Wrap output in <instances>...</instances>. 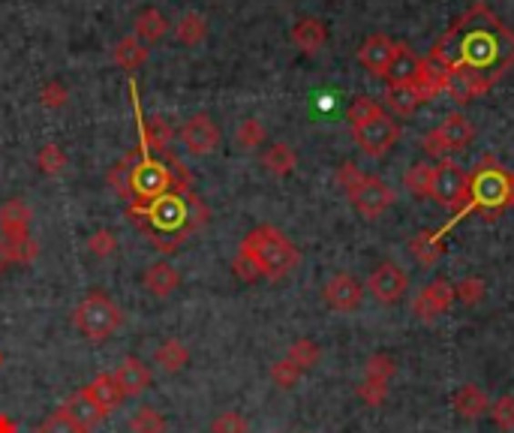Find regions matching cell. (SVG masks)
I'll return each instance as SVG.
<instances>
[{"instance_id":"9a60e30c","label":"cell","mask_w":514,"mask_h":433,"mask_svg":"<svg viewBox=\"0 0 514 433\" xmlns=\"http://www.w3.org/2000/svg\"><path fill=\"white\" fill-rule=\"evenodd\" d=\"M394 52H398V43H394V39H388L385 34H373L361 43L358 61H361L364 70H370L373 76H382L385 70H388Z\"/></svg>"},{"instance_id":"d4e9b609","label":"cell","mask_w":514,"mask_h":433,"mask_svg":"<svg viewBox=\"0 0 514 433\" xmlns=\"http://www.w3.org/2000/svg\"><path fill=\"white\" fill-rule=\"evenodd\" d=\"M147 61V43H142L136 34L117 39L115 45V64L124 66V70H138Z\"/></svg>"},{"instance_id":"9c48e42d","label":"cell","mask_w":514,"mask_h":433,"mask_svg":"<svg viewBox=\"0 0 514 433\" xmlns=\"http://www.w3.org/2000/svg\"><path fill=\"white\" fill-rule=\"evenodd\" d=\"M352 136H355V145L368 156H385L400 139V124L388 115H379L368 124L352 126Z\"/></svg>"},{"instance_id":"8d00e7d4","label":"cell","mask_w":514,"mask_h":433,"mask_svg":"<svg viewBox=\"0 0 514 433\" xmlns=\"http://www.w3.org/2000/svg\"><path fill=\"white\" fill-rule=\"evenodd\" d=\"M430 178H433V166H428V163H415L412 169H407V178H403V184H407V190H409L412 196H428Z\"/></svg>"},{"instance_id":"4dcf8cb0","label":"cell","mask_w":514,"mask_h":433,"mask_svg":"<svg viewBox=\"0 0 514 433\" xmlns=\"http://www.w3.org/2000/svg\"><path fill=\"white\" fill-rule=\"evenodd\" d=\"M295 163H298V156H295V151L286 142H277V145H271L268 151L262 154V166L271 175H280V178L295 169Z\"/></svg>"},{"instance_id":"cb8c5ba5","label":"cell","mask_w":514,"mask_h":433,"mask_svg":"<svg viewBox=\"0 0 514 433\" xmlns=\"http://www.w3.org/2000/svg\"><path fill=\"white\" fill-rule=\"evenodd\" d=\"M64 409H66L69 416H73L85 430H94V428L106 418V412H103L100 407H96V403H94L91 398L85 395V388H82V391H76V395L66 400V407H64Z\"/></svg>"},{"instance_id":"83f0119b","label":"cell","mask_w":514,"mask_h":433,"mask_svg":"<svg viewBox=\"0 0 514 433\" xmlns=\"http://www.w3.org/2000/svg\"><path fill=\"white\" fill-rule=\"evenodd\" d=\"M175 139V130L166 117H151L147 124H142V147H151V151H169V145Z\"/></svg>"},{"instance_id":"ffe728a7","label":"cell","mask_w":514,"mask_h":433,"mask_svg":"<svg viewBox=\"0 0 514 433\" xmlns=\"http://www.w3.org/2000/svg\"><path fill=\"white\" fill-rule=\"evenodd\" d=\"M292 43L298 45L304 55H316L328 43V31H325L319 18H301V22H295L292 27Z\"/></svg>"},{"instance_id":"d6a6232c","label":"cell","mask_w":514,"mask_h":433,"mask_svg":"<svg viewBox=\"0 0 514 433\" xmlns=\"http://www.w3.org/2000/svg\"><path fill=\"white\" fill-rule=\"evenodd\" d=\"M163 430H166V418L154 407H142L130 418V433H163Z\"/></svg>"},{"instance_id":"b9f144b4","label":"cell","mask_w":514,"mask_h":433,"mask_svg":"<svg viewBox=\"0 0 514 433\" xmlns=\"http://www.w3.org/2000/svg\"><path fill=\"white\" fill-rule=\"evenodd\" d=\"M232 271H235V277L244 280V283H256V280H262L259 265H256V262H253V256H250V253H244V250H238V256H235Z\"/></svg>"},{"instance_id":"836d02e7","label":"cell","mask_w":514,"mask_h":433,"mask_svg":"<svg viewBox=\"0 0 514 433\" xmlns=\"http://www.w3.org/2000/svg\"><path fill=\"white\" fill-rule=\"evenodd\" d=\"M235 142H238V147H244V151H253V147H259L265 142V126L256 121V117H244L241 126L235 130Z\"/></svg>"},{"instance_id":"2e32d148","label":"cell","mask_w":514,"mask_h":433,"mask_svg":"<svg viewBox=\"0 0 514 433\" xmlns=\"http://www.w3.org/2000/svg\"><path fill=\"white\" fill-rule=\"evenodd\" d=\"M488 91H490V85L479 76L463 73V70H442V94L454 96L458 103H469Z\"/></svg>"},{"instance_id":"5b68a950","label":"cell","mask_w":514,"mask_h":433,"mask_svg":"<svg viewBox=\"0 0 514 433\" xmlns=\"http://www.w3.org/2000/svg\"><path fill=\"white\" fill-rule=\"evenodd\" d=\"M514 205V175L509 169H502L497 160H481L476 166V172L469 175V202L454 223L460 216H467L469 211H484V214H499Z\"/></svg>"},{"instance_id":"277c9868","label":"cell","mask_w":514,"mask_h":433,"mask_svg":"<svg viewBox=\"0 0 514 433\" xmlns=\"http://www.w3.org/2000/svg\"><path fill=\"white\" fill-rule=\"evenodd\" d=\"M241 250L253 256V262L259 265L265 280H283L286 274L295 271V265L301 262L298 247H295L280 229H274L268 223L247 232L241 241Z\"/></svg>"},{"instance_id":"f546056e","label":"cell","mask_w":514,"mask_h":433,"mask_svg":"<svg viewBox=\"0 0 514 433\" xmlns=\"http://www.w3.org/2000/svg\"><path fill=\"white\" fill-rule=\"evenodd\" d=\"M175 36L181 39L184 45H190V48L205 43V36H207L205 15L202 13H184L181 18H177V25H175Z\"/></svg>"},{"instance_id":"5bb4252c","label":"cell","mask_w":514,"mask_h":433,"mask_svg":"<svg viewBox=\"0 0 514 433\" xmlns=\"http://www.w3.org/2000/svg\"><path fill=\"white\" fill-rule=\"evenodd\" d=\"M322 298L328 307L340 310V313H352L361 307L364 301V287L352 274H334V277L322 287Z\"/></svg>"},{"instance_id":"7dc6e473","label":"cell","mask_w":514,"mask_h":433,"mask_svg":"<svg viewBox=\"0 0 514 433\" xmlns=\"http://www.w3.org/2000/svg\"><path fill=\"white\" fill-rule=\"evenodd\" d=\"M39 96H43V106H48V108H61V106H66V100H69V91H66L64 82H48L43 91H39Z\"/></svg>"},{"instance_id":"603a6c76","label":"cell","mask_w":514,"mask_h":433,"mask_svg":"<svg viewBox=\"0 0 514 433\" xmlns=\"http://www.w3.org/2000/svg\"><path fill=\"white\" fill-rule=\"evenodd\" d=\"M451 403H454V409H458V416H460V418H469V421H472V418H481L484 412L490 409L488 395H484L479 386H472V382H469V386H463L458 395H454Z\"/></svg>"},{"instance_id":"f5cc1de1","label":"cell","mask_w":514,"mask_h":433,"mask_svg":"<svg viewBox=\"0 0 514 433\" xmlns=\"http://www.w3.org/2000/svg\"><path fill=\"white\" fill-rule=\"evenodd\" d=\"M0 364H4V352H0Z\"/></svg>"},{"instance_id":"3957f363","label":"cell","mask_w":514,"mask_h":433,"mask_svg":"<svg viewBox=\"0 0 514 433\" xmlns=\"http://www.w3.org/2000/svg\"><path fill=\"white\" fill-rule=\"evenodd\" d=\"M190 193V175L181 163L172 160L169 163L156 160L142 147V151H133V169H130V199L133 202H154L166 193Z\"/></svg>"},{"instance_id":"d590c367","label":"cell","mask_w":514,"mask_h":433,"mask_svg":"<svg viewBox=\"0 0 514 433\" xmlns=\"http://www.w3.org/2000/svg\"><path fill=\"white\" fill-rule=\"evenodd\" d=\"M286 358L289 361H295L298 364L301 370H310L316 361H319V347H316L313 340H307V337H301V340H295L292 347H289V352H286Z\"/></svg>"},{"instance_id":"bcb514c9","label":"cell","mask_w":514,"mask_h":433,"mask_svg":"<svg viewBox=\"0 0 514 433\" xmlns=\"http://www.w3.org/2000/svg\"><path fill=\"white\" fill-rule=\"evenodd\" d=\"M361 400L368 403V407H379V403L388 398V382H379V379H368L364 377V386L358 388Z\"/></svg>"},{"instance_id":"7bdbcfd3","label":"cell","mask_w":514,"mask_h":433,"mask_svg":"<svg viewBox=\"0 0 514 433\" xmlns=\"http://www.w3.org/2000/svg\"><path fill=\"white\" fill-rule=\"evenodd\" d=\"M130 169H133V154H126L112 169V175H108V184H112L121 196H126V199H130Z\"/></svg>"},{"instance_id":"44dd1931","label":"cell","mask_w":514,"mask_h":433,"mask_svg":"<svg viewBox=\"0 0 514 433\" xmlns=\"http://www.w3.org/2000/svg\"><path fill=\"white\" fill-rule=\"evenodd\" d=\"M27 226H31V208H27L25 202H6L4 208H0V235L4 238H25L27 235Z\"/></svg>"},{"instance_id":"4fadbf2b","label":"cell","mask_w":514,"mask_h":433,"mask_svg":"<svg viewBox=\"0 0 514 433\" xmlns=\"http://www.w3.org/2000/svg\"><path fill=\"white\" fill-rule=\"evenodd\" d=\"M454 301H458V298H454V287H451V283L448 280H433L418 295H415L412 313L421 322H433V319L439 317V313H446Z\"/></svg>"},{"instance_id":"8fae6325","label":"cell","mask_w":514,"mask_h":433,"mask_svg":"<svg viewBox=\"0 0 514 433\" xmlns=\"http://www.w3.org/2000/svg\"><path fill=\"white\" fill-rule=\"evenodd\" d=\"M177 139L186 147V154L193 156H207L214 151L217 145H220V130H217V124L207 117L205 112L186 117L184 126L177 130Z\"/></svg>"},{"instance_id":"c3c4849f","label":"cell","mask_w":514,"mask_h":433,"mask_svg":"<svg viewBox=\"0 0 514 433\" xmlns=\"http://www.w3.org/2000/svg\"><path fill=\"white\" fill-rule=\"evenodd\" d=\"M87 247H91V253H96V256H112L115 247H117L115 232H108V229L94 232V235H91V241H87Z\"/></svg>"},{"instance_id":"52a82bcc","label":"cell","mask_w":514,"mask_h":433,"mask_svg":"<svg viewBox=\"0 0 514 433\" xmlns=\"http://www.w3.org/2000/svg\"><path fill=\"white\" fill-rule=\"evenodd\" d=\"M428 196L433 202L446 205V208L463 211L469 202V175L460 169L454 160H439L433 166V178H430V190Z\"/></svg>"},{"instance_id":"1f68e13d","label":"cell","mask_w":514,"mask_h":433,"mask_svg":"<svg viewBox=\"0 0 514 433\" xmlns=\"http://www.w3.org/2000/svg\"><path fill=\"white\" fill-rule=\"evenodd\" d=\"M36 166H39V172H45V175H61L66 169V154L61 151V145L48 142V145L39 147Z\"/></svg>"},{"instance_id":"60d3db41","label":"cell","mask_w":514,"mask_h":433,"mask_svg":"<svg viewBox=\"0 0 514 433\" xmlns=\"http://www.w3.org/2000/svg\"><path fill=\"white\" fill-rule=\"evenodd\" d=\"M488 412L502 430H514V395H502L499 400H493Z\"/></svg>"},{"instance_id":"30bf717a","label":"cell","mask_w":514,"mask_h":433,"mask_svg":"<svg viewBox=\"0 0 514 433\" xmlns=\"http://www.w3.org/2000/svg\"><path fill=\"white\" fill-rule=\"evenodd\" d=\"M346 196H349V202H352L355 208H358L364 216H368V220H377V216L394 202L391 186L385 184L382 178H377V175H364V178L355 184Z\"/></svg>"},{"instance_id":"f1b7e54d","label":"cell","mask_w":514,"mask_h":433,"mask_svg":"<svg viewBox=\"0 0 514 433\" xmlns=\"http://www.w3.org/2000/svg\"><path fill=\"white\" fill-rule=\"evenodd\" d=\"M442 235L439 232H421L409 241V253L415 256V262H421L424 268L437 265V259L442 256Z\"/></svg>"},{"instance_id":"7a4b0ae2","label":"cell","mask_w":514,"mask_h":433,"mask_svg":"<svg viewBox=\"0 0 514 433\" xmlns=\"http://www.w3.org/2000/svg\"><path fill=\"white\" fill-rule=\"evenodd\" d=\"M196 208H202L199 199L193 193H166L160 199L154 202H133L130 205V216L136 226L151 235L154 244L160 247L163 253H172L181 247V241L186 238L190 232H196L199 226L205 223L207 211L196 214Z\"/></svg>"},{"instance_id":"484cf974","label":"cell","mask_w":514,"mask_h":433,"mask_svg":"<svg viewBox=\"0 0 514 433\" xmlns=\"http://www.w3.org/2000/svg\"><path fill=\"white\" fill-rule=\"evenodd\" d=\"M166 31H169V22H166V15L160 13V9L147 6L136 15L133 34L142 39V43H154V39H160Z\"/></svg>"},{"instance_id":"e0dca14e","label":"cell","mask_w":514,"mask_h":433,"mask_svg":"<svg viewBox=\"0 0 514 433\" xmlns=\"http://www.w3.org/2000/svg\"><path fill=\"white\" fill-rule=\"evenodd\" d=\"M85 395L91 398L96 407H100L106 412V418L112 416L115 409H121V403L126 400L124 395V388L117 386V379H115V373H100L96 379H91L85 386Z\"/></svg>"},{"instance_id":"6da1fadb","label":"cell","mask_w":514,"mask_h":433,"mask_svg":"<svg viewBox=\"0 0 514 433\" xmlns=\"http://www.w3.org/2000/svg\"><path fill=\"white\" fill-rule=\"evenodd\" d=\"M437 70H463L493 85L514 64V34L484 4L467 9L430 48Z\"/></svg>"},{"instance_id":"ee69618b","label":"cell","mask_w":514,"mask_h":433,"mask_svg":"<svg viewBox=\"0 0 514 433\" xmlns=\"http://www.w3.org/2000/svg\"><path fill=\"white\" fill-rule=\"evenodd\" d=\"M394 377V358L388 352H377L370 356L368 361V379H379V382H388Z\"/></svg>"},{"instance_id":"d6986e66","label":"cell","mask_w":514,"mask_h":433,"mask_svg":"<svg viewBox=\"0 0 514 433\" xmlns=\"http://www.w3.org/2000/svg\"><path fill=\"white\" fill-rule=\"evenodd\" d=\"M145 287L151 295H156V298H166V295H172L181 287V271H177L172 262L160 259L145 271Z\"/></svg>"},{"instance_id":"7c38bea8","label":"cell","mask_w":514,"mask_h":433,"mask_svg":"<svg viewBox=\"0 0 514 433\" xmlns=\"http://www.w3.org/2000/svg\"><path fill=\"white\" fill-rule=\"evenodd\" d=\"M368 289L373 292V298L382 304H398L403 298V292L409 289V274L394 262H382L377 271L368 277Z\"/></svg>"},{"instance_id":"816d5d0a","label":"cell","mask_w":514,"mask_h":433,"mask_svg":"<svg viewBox=\"0 0 514 433\" xmlns=\"http://www.w3.org/2000/svg\"><path fill=\"white\" fill-rule=\"evenodd\" d=\"M0 433H15V425L9 416H0Z\"/></svg>"},{"instance_id":"f6af8a7d","label":"cell","mask_w":514,"mask_h":433,"mask_svg":"<svg viewBox=\"0 0 514 433\" xmlns=\"http://www.w3.org/2000/svg\"><path fill=\"white\" fill-rule=\"evenodd\" d=\"M454 298L463 301V304H479L484 298V280L479 277H467L454 287Z\"/></svg>"},{"instance_id":"ba28073f","label":"cell","mask_w":514,"mask_h":433,"mask_svg":"<svg viewBox=\"0 0 514 433\" xmlns=\"http://www.w3.org/2000/svg\"><path fill=\"white\" fill-rule=\"evenodd\" d=\"M472 136H476V130H472L469 117L460 115V112H454V115H448L446 121H442L437 130L428 136V139H424V147H428V154H437V156H442V160H446V154L463 151V147L472 142Z\"/></svg>"},{"instance_id":"f907efd6","label":"cell","mask_w":514,"mask_h":433,"mask_svg":"<svg viewBox=\"0 0 514 433\" xmlns=\"http://www.w3.org/2000/svg\"><path fill=\"white\" fill-rule=\"evenodd\" d=\"M9 265H15V256H13V247H9V241L0 235V274H4Z\"/></svg>"},{"instance_id":"e575fe53","label":"cell","mask_w":514,"mask_h":433,"mask_svg":"<svg viewBox=\"0 0 514 433\" xmlns=\"http://www.w3.org/2000/svg\"><path fill=\"white\" fill-rule=\"evenodd\" d=\"M36 433H87V430L78 425V421L69 416L66 409H57L36 428Z\"/></svg>"},{"instance_id":"ac0fdd59","label":"cell","mask_w":514,"mask_h":433,"mask_svg":"<svg viewBox=\"0 0 514 433\" xmlns=\"http://www.w3.org/2000/svg\"><path fill=\"white\" fill-rule=\"evenodd\" d=\"M115 379H117V386L124 388L126 398H136L151 386V370H147V364L142 358L130 356V358H124L121 368L115 370Z\"/></svg>"},{"instance_id":"4316f807","label":"cell","mask_w":514,"mask_h":433,"mask_svg":"<svg viewBox=\"0 0 514 433\" xmlns=\"http://www.w3.org/2000/svg\"><path fill=\"white\" fill-rule=\"evenodd\" d=\"M154 361H156V368L166 370V373H177V370H184L186 368V361H190V352H186V347L181 340H166L156 347L154 352Z\"/></svg>"},{"instance_id":"74e56055","label":"cell","mask_w":514,"mask_h":433,"mask_svg":"<svg viewBox=\"0 0 514 433\" xmlns=\"http://www.w3.org/2000/svg\"><path fill=\"white\" fill-rule=\"evenodd\" d=\"M379 115H385L382 106L377 100H370V96H355L352 106H349V124L352 126L368 124V121H373V117H379Z\"/></svg>"},{"instance_id":"8992f818","label":"cell","mask_w":514,"mask_h":433,"mask_svg":"<svg viewBox=\"0 0 514 433\" xmlns=\"http://www.w3.org/2000/svg\"><path fill=\"white\" fill-rule=\"evenodd\" d=\"M73 319H76V328L82 331L91 343L108 340L117 328H121V322H124L121 310H117V304L108 298V295H103V292H91V295H87V298L76 307Z\"/></svg>"},{"instance_id":"7402d4cb","label":"cell","mask_w":514,"mask_h":433,"mask_svg":"<svg viewBox=\"0 0 514 433\" xmlns=\"http://www.w3.org/2000/svg\"><path fill=\"white\" fill-rule=\"evenodd\" d=\"M428 100L430 96L418 85H388V91H385V106L394 108L398 115H412L415 108Z\"/></svg>"},{"instance_id":"ab89813d","label":"cell","mask_w":514,"mask_h":433,"mask_svg":"<svg viewBox=\"0 0 514 433\" xmlns=\"http://www.w3.org/2000/svg\"><path fill=\"white\" fill-rule=\"evenodd\" d=\"M247 430H250L247 428V418L235 409H226L211 421V433H247Z\"/></svg>"},{"instance_id":"681fc988","label":"cell","mask_w":514,"mask_h":433,"mask_svg":"<svg viewBox=\"0 0 514 433\" xmlns=\"http://www.w3.org/2000/svg\"><path fill=\"white\" fill-rule=\"evenodd\" d=\"M361 178H364V172L358 169V166H352V163H343V166H340V169H338V184L343 186V190H346V193H349V190H352V186H355V184H358Z\"/></svg>"},{"instance_id":"f35d334b","label":"cell","mask_w":514,"mask_h":433,"mask_svg":"<svg viewBox=\"0 0 514 433\" xmlns=\"http://www.w3.org/2000/svg\"><path fill=\"white\" fill-rule=\"evenodd\" d=\"M304 377V370L298 368V364L295 361H289V358H283V361H277L274 368H271V379L277 382V386L280 388H292L295 382H298Z\"/></svg>"}]
</instances>
